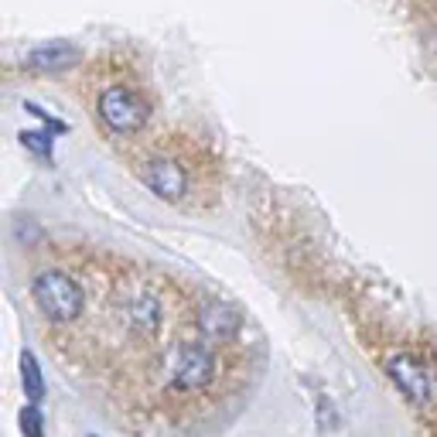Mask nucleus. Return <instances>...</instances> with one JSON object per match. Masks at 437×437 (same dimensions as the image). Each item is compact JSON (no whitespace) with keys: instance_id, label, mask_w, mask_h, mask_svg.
I'll list each match as a JSON object with an SVG mask.
<instances>
[{"instance_id":"f257e3e1","label":"nucleus","mask_w":437,"mask_h":437,"mask_svg":"<svg viewBox=\"0 0 437 437\" xmlns=\"http://www.w3.org/2000/svg\"><path fill=\"white\" fill-rule=\"evenodd\" d=\"M31 297L41 308V315L55 325H69L86 308V290L65 273V270H41L31 280Z\"/></svg>"},{"instance_id":"f03ea898","label":"nucleus","mask_w":437,"mask_h":437,"mask_svg":"<svg viewBox=\"0 0 437 437\" xmlns=\"http://www.w3.org/2000/svg\"><path fill=\"white\" fill-rule=\"evenodd\" d=\"M96 113H99V120H103L106 130L127 137V134L144 130V123H147V116H151V106H147V99H144L137 89L109 86V89L99 92V99H96Z\"/></svg>"},{"instance_id":"7ed1b4c3","label":"nucleus","mask_w":437,"mask_h":437,"mask_svg":"<svg viewBox=\"0 0 437 437\" xmlns=\"http://www.w3.org/2000/svg\"><path fill=\"white\" fill-rule=\"evenodd\" d=\"M215 376V355L202 342H188L175 355V369H171V386L178 393L188 390H205Z\"/></svg>"},{"instance_id":"20e7f679","label":"nucleus","mask_w":437,"mask_h":437,"mask_svg":"<svg viewBox=\"0 0 437 437\" xmlns=\"http://www.w3.org/2000/svg\"><path fill=\"white\" fill-rule=\"evenodd\" d=\"M386 372H390V379L396 383V390H400L410 403H417V407H427V403H431V376H427V369H424L410 352L390 355V359H386Z\"/></svg>"},{"instance_id":"39448f33","label":"nucleus","mask_w":437,"mask_h":437,"mask_svg":"<svg viewBox=\"0 0 437 437\" xmlns=\"http://www.w3.org/2000/svg\"><path fill=\"white\" fill-rule=\"evenodd\" d=\"M140 181L164 202H181L188 191V171L175 158H147L140 161Z\"/></svg>"},{"instance_id":"423d86ee","label":"nucleus","mask_w":437,"mask_h":437,"mask_svg":"<svg viewBox=\"0 0 437 437\" xmlns=\"http://www.w3.org/2000/svg\"><path fill=\"white\" fill-rule=\"evenodd\" d=\"M198 328H202V335L205 339H212V342H229V339H236L239 335V328H243V315L229 304V301H202L198 304Z\"/></svg>"},{"instance_id":"0eeeda50","label":"nucleus","mask_w":437,"mask_h":437,"mask_svg":"<svg viewBox=\"0 0 437 437\" xmlns=\"http://www.w3.org/2000/svg\"><path fill=\"white\" fill-rule=\"evenodd\" d=\"M123 311L130 328H140L144 335H154L161 325V301L154 294H134L130 301H123Z\"/></svg>"},{"instance_id":"6e6552de","label":"nucleus","mask_w":437,"mask_h":437,"mask_svg":"<svg viewBox=\"0 0 437 437\" xmlns=\"http://www.w3.org/2000/svg\"><path fill=\"white\" fill-rule=\"evenodd\" d=\"M79 62V52L72 45H41L28 55V65L31 69H41V72H62L69 65Z\"/></svg>"},{"instance_id":"1a4fd4ad","label":"nucleus","mask_w":437,"mask_h":437,"mask_svg":"<svg viewBox=\"0 0 437 437\" xmlns=\"http://www.w3.org/2000/svg\"><path fill=\"white\" fill-rule=\"evenodd\" d=\"M21 376H24V393L31 403H38L45 396V379H41V369H38V359L31 352L21 355Z\"/></svg>"},{"instance_id":"9d476101","label":"nucleus","mask_w":437,"mask_h":437,"mask_svg":"<svg viewBox=\"0 0 437 437\" xmlns=\"http://www.w3.org/2000/svg\"><path fill=\"white\" fill-rule=\"evenodd\" d=\"M21 144L31 151V154H38V158H52V147H55V137L48 134V130H21Z\"/></svg>"},{"instance_id":"9b49d317","label":"nucleus","mask_w":437,"mask_h":437,"mask_svg":"<svg viewBox=\"0 0 437 437\" xmlns=\"http://www.w3.org/2000/svg\"><path fill=\"white\" fill-rule=\"evenodd\" d=\"M21 431H24V437H45V420H41L38 403H28L21 410Z\"/></svg>"},{"instance_id":"f8f14e48","label":"nucleus","mask_w":437,"mask_h":437,"mask_svg":"<svg viewBox=\"0 0 437 437\" xmlns=\"http://www.w3.org/2000/svg\"><path fill=\"white\" fill-rule=\"evenodd\" d=\"M24 109H28V113H34L38 120H45V127H48L52 134H55V130H58V134H65V130H69V123H65V120H55V116H48V113H45L38 103H24Z\"/></svg>"}]
</instances>
